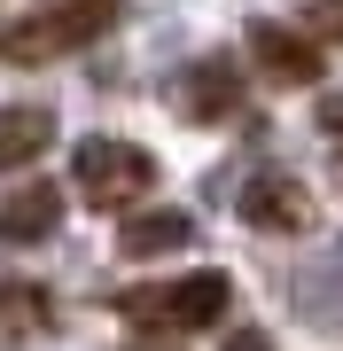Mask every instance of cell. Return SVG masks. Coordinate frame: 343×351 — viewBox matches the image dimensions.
Here are the masks:
<instances>
[{
	"mask_svg": "<svg viewBox=\"0 0 343 351\" xmlns=\"http://www.w3.org/2000/svg\"><path fill=\"white\" fill-rule=\"evenodd\" d=\"M71 172H78V195H86L94 211H125V203H140L156 188V156L140 149V141H110V133L78 141Z\"/></svg>",
	"mask_w": 343,
	"mask_h": 351,
	"instance_id": "6da1fadb",
	"label": "cell"
},
{
	"mask_svg": "<svg viewBox=\"0 0 343 351\" xmlns=\"http://www.w3.org/2000/svg\"><path fill=\"white\" fill-rule=\"evenodd\" d=\"M227 297H234V281H227V274H188V281H164V289H125V297H117V313H125L133 328L188 336V328L227 320Z\"/></svg>",
	"mask_w": 343,
	"mask_h": 351,
	"instance_id": "7a4b0ae2",
	"label": "cell"
},
{
	"mask_svg": "<svg viewBox=\"0 0 343 351\" xmlns=\"http://www.w3.org/2000/svg\"><path fill=\"white\" fill-rule=\"evenodd\" d=\"M94 24H78L63 8H39V16H16V24H0V63H55V55L86 47Z\"/></svg>",
	"mask_w": 343,
	"mask_h": 351,
	"instance_id": "3957f363",
	"label": "cell"
},
{
	"mask_svg": "<svg viewBox=\"0 0 343 351\" xmlns=\"http://www.w3.org/2000/svg\"><path fill=\"white\" fill-rule=\"evenodd\" d=\"M242 219H250L257 234H305L312 226V195L296 188L289 172H257L250 188H242Z\"/></svg>",
	"mask_w": 343,
	"mask_h": 351,
	"instance_id": "277c9868",
	"label": "cell"
},
{
	"mask_svg": "<svg viewBox=\"0 0 343 351\" xmlns=\"http://www.w3.org/2000/svg\"><path fill=\"white\" fill-rule=\"evenodd\" d=\"M250 55H257L266 78H281V86H312L320 78V39L296 32V24H250Z\"/></svg>",
	"mask_w": 343,
	"mask_h": 351,
	"instance_id": "5b68a950",
	"label": "cell"
},
{
	"mask_svg": "<svg viewBox=\"0 0 343 351\" xmlns=\"http://www.w3.org/2000/svg\"><path fill=\"white\" fill-rule=\"evenodd\" d=\"M47 141H55V110L8 101V110H0V172H24L31 156H47Z\"/></svg>",
	"mask_w": 343,
	"mask_h": 351,
	"instance_id": "8992f818",
	"label": "cell"
},
{
	"mask_svg": "<svg viewBox=\"0 0 343 351\" xmlns=\"http://www.w3.org/2000/svg\"><path fill=\"white\" fill-rule=\"evenodd\" d=\"M55 226H63V188H47V180H31V188H16L0 203V234L8 242H47Z\"/></svg>",
	"mask_w": 343,
	"mask_h": 351,
	"instance_id": "52a82bcc",
	"label": "cell"
},
{
	"mask_svg": "<svg viewBox=\"0 0 343 351\" xmlns=\"http://www.w3.org/2000/svg\"><path fill=\"white\" fill-rule=\"evenodd\" d=\"M117 242H125V258H164L179 242H195V219L188 211H133Z\"/></svg>",
	"mask_w": 343,
	"mask_h": 351,
	"instance_id": "ba28073f",
	"label": "cell"
},
{
	"mask_svg": "<svg viewBox=\"0 0 343 351\" xmlns=\"http://www.w3.org/2000/svg\"><path fill=\"white\" fill-rule=\"evenodd\" d=\"M179 101H188V117H227L242 86H234V63H195L188 78H179Z\"/></svg>",
	"mask_w": 343,
	"mask_h": 351,
	"instance_id": "9c48e42d",
	"label": "cell"
},
{
	"mask_svg": "<svg viewBox=\"0 0 343 351\" xmlns=\"http://www.w3.org/2000/svg\"><path fill=\"white\" fill-rule=\"evenodd\" d=\"M47 8H63V16H78V24H94V32H102L110 16L125 8V0H47Z\"/></svg>",
	"mask_w": 343,
	"mask_h": 351,
	"instance_id": "30bf717a",
	"label": "cell"
},
{
	"mask_svg": "<svg viewBox=\"0 0 343 351\" xmlns=\"http://www.w3.org/2000/svg\"><path fill=\"white\" fill-rule=\"evenodd\" d=\"M218 351H273V336H266V328H234Z\"/></svg>",
	"mask_w": 343,
	"mask_h": 351,
	"instance_id": "8fae6325",
	"label": "cell"
},
{
	"mask_svg": "<svg viewBox=\"0 0 343 351\" xmlns=\"http://www.w3.org/2000/svg\"><path fill=\"white\" fill-rule=\"evenodd\" d=\"M320 125H328V133H335V141H343V94H335V101H328V110H320Z\"/></svg>",
	"mask_w": 343,
	"mask_h": 351,
	"instance_id": "7c38bea8",
	"label": "cell"
},
{
	"mask_svg": "<svg viewBox=\"0 0 343 351\" xmlns=\"http://www.w3.org/2000/svg\"><path fill=\"white\" fill-rule=\"evenodd\" d=\"M133 351H172V343H149V336H140V343H133Z\"/></svg>",
	"mask_w": 343,
	"mask_h": 351,
	"instance_id": "4fadbf2b",
	"label": "cell"
}]
</instances>
